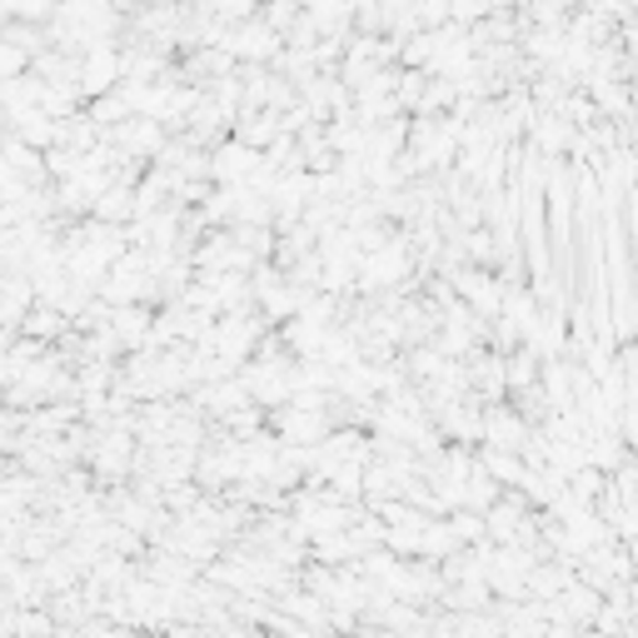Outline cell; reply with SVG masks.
Listing matches in <instances>:
<instances>
[{"label":"cell","instance_id":"7a4b0ae2","mask_svg":"<svg viewBox=\"0 0 638 638\" xmlns=\"http://www.w3.org/2000/svg\"><path fill=\"white\" fill-rule=\"evenodd\" d=\"M120 80V51L116 45H96V51L80 55V96H106V90H116Z\"/></svg>","mask_w":638,"mask_h":638},{"label":"cell","instance_id":"6da1fadb","mask_svg":"<svg viewBox=\"0 0 638 638\" xmlns=\"http://www.w3.org/2000/svg\"><path fill=\"white\" fill-rule=\"evenodd\" d=\"M255 170H260V150L240 145V140H224V145L210 155V180L215 185H245Z\"/></svg>","mask_w":638,"mask_h":638},{"label":"cell","instance_id":"3957f363","mask_svg":"<svg viewBox=\"0 0 638 638\" xmlns=\"http://www.w3.org/2000/svg\"><path fill=\"white\" fill-rule=\"evenodd\" d=\"M55 6H61V0H6L11 21H51Z\"/></svg>","mask_w":638,"mask_h":638}]
</instances>
